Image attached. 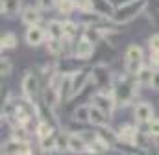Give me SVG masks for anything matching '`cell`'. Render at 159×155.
I'll list each match as a JSON object with an SVG mask.
<instances>
[{"instance_id":"1","label":"cell","mask_w":159,"mask_h":155,"mask_svg":"<svg viewBox=\"0 0 159 155\" xmlns=\"http://www.w3.org/2000/svg\"><path fill=\"white\" fill-rule=\"evenodd\" d=\"M137 87H139V83H137V79L133 76H126L117 79L115 83H113V87H111V92H113V96H115V102H117V105H128L133 98H135V92H137Z\"/></svg>"},{"instance_id":"2","label":"cell","mask_w":159,"mask_h":155,"mask_svg":"<svg viewBox=\"0 0 159 155\" xmlns=\"http://www.w3.org/2000/svg\"><path fill=\"white\" fill-rule=\"evenodd\" d=\"M146 4H148V0H135V2L119 6L115 9V13H113L111 20L115 24H128V22H131L133 19H137L146 9Z\"/></svg>"},{"instance_id":"3","label":"cell","mask_w":159,"mask_h":155,"mask_svg":"<svg viewBox=\"0 0 159 155\" xmlns=\"http://www.w3.org/2000/svg\"><path fill=\"white\" fill-rule=\"evenodd\" d=\"M143 50H141V46H137V44H129L128 46V50H126V54H124V70H126V74L128 76H133L141 70V67H143Z\"/></svg>"},{"instance_id":"4","label":"cell","mask_w":159,"mask_h":155,"mask_svg":"<svg viewBox=\"0 0 159 155\" xmlns=\"http://www.w3.org/2000/svg\"><path fill=\"white\" fill-rule=\"evenodd\" d=\"M41 89H43V81L37 72H28L26 76L22 78V92H24V98L28 100H34L41 94Z\"/></svg>"},{"instance_id":"5","label":"cell","mask_w":159,"mask_h":155,"mask_svg":"<svg viewBox=\"0 0 159 155\" xmlns=\"http://www.w3.org/2000/svg\"><path fill=\"white\" fill-rule=\"evenodd\" d=\"M93 102V105H96V107H100L102 111H106L107 115H111L113 113V109H115V105H117V102H115V96H113V92L109 91H100V92H96V94H93V98H91Z\"/></svg>"},{"instance_id":"6","label":"cell","mask_w":159,"mask_h":155,"mask_svg":"<svg viewBox=\"0 0 159 155\" xmlns=\"http://www.w3.org/2000/svg\"><path fill=\"white\" fill-rule=\"evenodd\" d=\"M91 79L98 89H107L109 85H113L111 81V72L106 65H96L91 69Z\"/></svg>"},{"instance_id":"7","label":"cell","mask_w":159,"mask_h":155,"mask_svg":"<svg viewBox=\"0 0 159 155\" xmlns=\"http://www.w3.org/2000/svg\"><path fill=\"white\" fill-rule=\"evenodd\" d=\"M93 52H94V42H93L91 39H87L85 35L78 37V41L74 42V52H72V55L78 57V59H81V61H85V59H91Z\"/></svg>"},{"instance_id":"8","label":"cell","mask_w":159,"mask_h":155,"mask_svg":"<svg viewBox=\"0 0 159 155\" xmlns=\"http://www.w3.org/2000/svg\"><path fill=\"white\" fill-rule=\"evenodd\" d=\"M115 9H117V6L113 0H91V11H94L96 15H100L104 19L111 20Z\"/></svg>"},{"instance_id":"9","label":"cell","mask_w":159,"mask_h":155,"mask_svg":"<svg viewBox=\"0 0 159 155\" xmlns=\"http://www.w3.org/2000/svg\"><path fill=\"white\" fill-rule=\"evenodd\" d=\"M2 155H32V148L28 142H20V140H11L7 144H4Z\"/></svg>"},{"instance_id":"10","label":"cell","mask_w":159,"mask_h":155,"mask_svg":"<svg viewBox=\"0 0 159 155\" xmlns=\"http://www.w3.org/2000/svg\"><path fill=\"white\" fill-rule=\"evenodd\" d=\"M46 28H41L39 24H35V26H28V30H26V42L30 44V46H39L43 44L44 41H46Z\"/></svg>"},{"instance_id":"11","label":"cell","mask_w":159,"mask_h":155,"mask_svg":"<svg viewBox=\"0 0 159 155\" xmlns=\"http://www.w3.org/2000/svg\"><path fill=\"white\" fill-rule=\"evenodd\" d=\"M91 81V69H80L76 74H72V92L74 96L80 94Z\"/></svg>"},{"instance_id":"12","label":"cell","mask_w":159,"mask_h":155,"mask_svg":"<svg viewBox=\"0 0 159 155\" xmlns=\"http://www.w3.org/2000/svg\"><path fill=\"white\" fill-rule=\"evenodd\" d=\"M135 120L139 124H150L154 120V107L148 102H139L135 105Z\"/></svg>"},{"instance_id":"13","label":"cell","mask_w":159,"mask_h":155,"mask_svg":"<svg viewBox=\"0 0 159 155\" xmlns=\"http://www.w3.org/2000/svg\"><path fill=\"white\" fill-rule=\"evenodd\" d=\"M109 116L106 111H102L100 107H96V105H89V122L93 124V126H96V127H104V126H107V122H109Z\"/></svg>"},{"instance_id":"14","label":"cell","mask_w":159,"mask_h":155,"mask_svg":"<svg viewBox=\"0 0 159 155\" xmlns=\"http://www.w3.org/2000/svg\"><path fill=\"white\" fill-rule=\"evenodd\" d=\"M41 11H43V9H39V7L28 6V7L22 9V13H20V20H22L26 26H35V24H39L41 22Z\"/></svg>"},{"instance_id":"15","label":"cell","mask_w":159,"mask_h":155,"mask_svg":"<svg viewBox=\"0 0 159 155\" xmlns=\"http://www.w3.org/2000/svg\"><path fill=\"white\" fill-rule=\"evenodd\" d=\"M119 133V140H122L124 144H129V146H135L137 144V139H139V131H137V127H133V126H124V127H120Z\"/></svg>"},{"instance_id":"16","label":"cell","mask_w":159,"mask_h":155,"mask_svg":"<svg viewBox=\"0 0 159 155\" xmlns=\"http://www.w3.org/2000/svg\"><path fill=\"white\" fill-rule=\"evenodd\" d=\"M154 72H156V69H154V67H146V65H143V67H141V70L135 74L137 83H139L141 87H152Z\"/></svg>"},{"instance_id":"17","label":"cell","mask_w":159,"mask_h":155,"mask_svg":"<svg viewBox=\"0 0 159 155\" xmlns=\"http://www.w3.org/2000/svg\"><path fill=\"white\" fill-rule=\"evenodd\" d=\"M69 146H70V152H74V153H85L89 150V142L80 133H72L69 137Z\"/></svg>"},{"instance_id":"18","label":"cell","mask_w":159,"mask_h":155,"mask_svg":"<svg viewBox=\"0 0 159 155\" xmlns=\"http://www.w3.org/2000/svg\"><path fill=\"white\" fill-rule=\"evenodd\" d=\"M65 39H54V37H48L46 41V52L50 54V55H61L63 52H65Z\"/></svg>"},{"instance_id":"19","label":"cell","mask_w":159,"mask_h":155,"mask_svg":"<svg viewBox=\"0 0 159 155\" xmlns=\"http://www.w3.org/2000/svg\"><path fill=\"white\" fill-rule=\"evenodd\" d=\"M46 35L54 39H65V28H63V22L59 20H50L46 24Z\"/></svg>"},{"instance_id":"20","label":"cell","mask_w":159,"mask_h":155,"mask_svg":"<svg viewBox=\"0 0 159 155\" xmlns=\"http://www.w3.org/2000/svg\"><path fill=\"white\" fill-rule=\"evenodd\" d=\"M109 150V144L102 139V137H96L94 140H91L89 142V153H93V155H102V153H106Z\"/></svg>"},{"instance_id":"21","label":"cell","mask_w":159,"mask_h":155,"mask_svg":"<svg viewBox=\"0 0 159 155\" xmlns=\"http://www.w3.org/2000/svg\"><path fill=\"white\" fill-rule=\"evenodd\" d=\"M2 15L13 17L20 11V0H2Z\"/></svg>"},{"instance_id":"22","label":"cell","mask_w":159,"mask_h":155,"mask_svg":"<svg viewBox=\"0 0 159 155\" xmlns=\"http://www.w3.org/2000/svg\"><path fill=\"white\" fill-rule=\"evenodd\" d=\"M96 133H98V137H102L109 146H113V144H117V142H119V133H117V131H113V129H109V127H106V126H104V127H100Z\"/></svg>"},{"instance_id":"23","label":"cell","mask_w":159,"mask_h":155,"mask_svg":"<svg viewBox=\"0 0 159 155\" xmlns=\"http://www.w3.org/2000/svg\"><path fill=\"white\" fill-rule=\"evenodd\" d=\"M11 135H13L15 140H20V142H28L30 140V131L22 124H15L13 129H11Z\"/></svg>"},{"instance_id":"24","label":"cell","mask_w":159,"mask_h":155,"mask_svg":"<svg viewBox=\"0 0 159 155\" xmlns=\"http://www.w3.org/2000/svg\"><path fill=\"white\" fill-rule=\"evenodd\" d=\"M56 9L61 15H70L72 11H76V0H57Z\"/></svg>"},{"instance_id":"25","label":"cell","mask_w":159,"mask_h":155,"mask_svg":"<svg viewBox=\"0 0 159 155\" xmlns=\"http://www.w3.org/2000/svg\"><path fill=\"white\" fill-rule=\"evenodd\" d=\"M63 28H65V41H74L80 33V26L72 20H65L63 22Z\"/></svg>"},{"instance_id":"26","label":"cell","mask_w":159,"mask_h":155,"mask_svg":"<svg viewBox=\"0 0 159 155\" xmlns=\"http://www.w3.org/2000/svg\"><path fill=\"white\" fill-rule=\"evenodd\" d=\"M39 140H41L39 148H41V152H43V153H50V152H54V150H56V140H57V137H56V135L44 137V139H39Z\"/></svg>"},{"instance_id":"27","label":"cell","mask_w":159,"mask_h":155,"mask_svg":"<svg viewBox=\"0 0 159 155\" xmlns=\"http://www.w3.org/2000/svg\"><path fill=\"white\" fill-rule=\"evenodd\" d=\"M50 135H54V124L41 120L39 124H37V137L44 139V137H50Z\"/></svg>"},{"instance_id":"28","label":"cell","mask_w":159,"mask_h":155,"mask_svg":"<svg viewBox=\"0 0 159 155\" xmlns=\"http://www.w3.org/2000/svg\"><path fill=\"white\" fill-rule=\"evenodd\" d=\"M0 46H2V52L15 48V46H17V37H15V33H4L2 39H0Z\"/></svg>"},{"instance_id":"29","label":"cell","mask_w":159,"mask_h":155,"mask_svg":"<svg viewBox=\"0 0 159 155\" xmlns=\"http://www.w3.org/2000/svg\"><path fill=\"white\" fill-rule=\"evenodd\" d=\"M72 118L76 120V122H89V105H80L78 109H74V113H72Z\"/></svg>"},{"instance_id":"30","label":"cell","mask_w":159,"mask_h":155,"mask_svg":"<svg viewBox=\"0 0 159 155\" xmlns=\"http://www.w3.org/2000/svg\"><path fill=\"white\" fill-rule=\"evenodd\" d=\"M69 137L70 135H67V133H61V135H57V140H56V150L57 152H70V146H69Z\"/></svg>"},{"instance_id":"31","label":"cell","mask_w":159,"mask_h":155,"mask_svg":"<svg viewBox=\"0 0 159 155\" xmlns=\"http://www.w3.org/2000/svg\"><path fill=\"white\" fill-rule=\"evenodd\" d=\"M148 135L150 137H159V118H154L148 124Z\"/></svg>"},{"instance_id":"32","label":"cell","mask_w":159,"mask_h":155,"mask_svg":"<svg viewBox=\"0 0 159 155\" xmlns=\"http://www.w3.org/2000/svg\"><path fill=\"white\" fill-rule=\"evenodd\" d=\"M0 72H2V76H7L11 72V61L7 57H2V61H0Z\"/></svg>"},{"instance_id":"33","label":"cell","mask_w":159,"mask_h":155,"mask_svg":"<svg viewBox=\"0 0 159 155\" xmlns=\"http://www.w3.org/2000/svg\"><path fill=\"white\" fill-rule=\"evenodd\" d=\"M37 7H39V9H43V11L52 9V7H56V0H39Z\"/></svg>"},{"instance_id":"34","label":"cell","mask_w":159,"mask_h":155,"mask_svg":"<svg viewBox=\"0 0 159 155\" xmlns=\"http://www.w3.org/2000/svg\"><path fill=\"white\" fill-rule=\"evenodd\" d=\"M148 48L159 52V33H156V35H152V37L148 39Z\"/></svg>"},{"instance_id":"35","label":"cell","mask_w":159,"mask_h":155,"mask_svg":"<svg viewBox=\"0 0 159 155\" xmlns=\"http://www.w3.org/2000/svg\"><path fill=\"white\" fill-rule=\"evenodd\" d=\"M150 67L159 69V52L156 50H150Z\"/></svg>"},{"instance_id":"36","label":"cell","mask_w":159,"mask_h":155,"mask_svg":"<svg viewBox=\"0 0 159 155\" xmlns=\"http://www.w3.org/2000/svg\"><path fill=\"white\" fill-rule=\"evenodd\" d=\"M152 89L159 91V70H157V69H156V72H154V79H152Z\"/></svg>"},{"instance_id":"37","label":"cell","mask_w":159,"mask_h":155,"mask_svg":"<svg viewBox=\"0 0 159 155\" xmlns=\"http://www.w3.org/2000/svg\"><path fill=\"white\" fill-rule=\"evenodd\" d=\"M115 2V6L119 7V6H124V4H129V2H135V0H113Z\"/></svg>"}]
</instances>
